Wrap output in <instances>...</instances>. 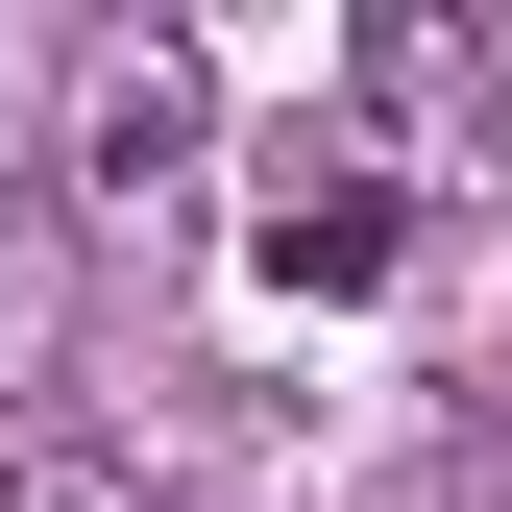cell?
<instances>
[{"label":"cell","instance_id":"1","mask_svg":"<svg viewBox=\"0 0 512 512\" xmlns=\"http://www.w3.org/2000/svg\"><path fill=\"white\" fill-rule=\"evenodd\" d=\"M391 269H415V171L366 147V122L293 147L269 196H244V293H391Z\"/></svg>","mask_w":512,"mask_h":512},{"label":"cell","instance_id":"2","mask_svg":"<svg viewBox=\"0 0 512 512\" xmlns=\"http://www.w3.org/2000/svg\"><path fill=\"white\" fill-rule=\"evenodd\" d=\"M196 171H220V74L171 25H122L98 74H74V196H196Z\"/></svg>","mask_w":512,"mask_h":512},{"label":"cell","instance_id":"3","mask_svg":"<svg viewBox=\"0 0 512 512\" xmlns=\"http://www.w3.org/2000/svg\"><path fill=\"white\" fill-rule=\"evenodd\" d=\"M342 98H366V147H391V122H512V25H464V0H366V25H342Z\"/></svg>","mask_w":512,"mask_h":512},{"label":"cell","instance_id":"4","mask_svg":"<svg viewBox=\"0 0 512 512\" xmlns=\"http://www.w3.org/2000/svg\"><path fill=\"white\" fill-rule=\"evenodd\" d=\"M49 366H74V220L0 196V391H49Z\"/></svg>","mask_w":512,"mask_h":512},{"label":"cell","instance_id":"5","mask_svg":"<svg viewBox=\"0 0 512 512\" xmlns=\"http://www.w3.org/2000/svg\"><path fill=\"white\" fill-rule=\"evenodd\" d=\"M0 512H147V464H122V439H49V415H0Z\"/></svg>","mask_w":512,"mask_h":512}]
</instances>
